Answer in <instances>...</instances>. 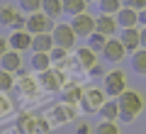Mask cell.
Returning a JSON list of instances; mask_svg holds the SVG:
<instances>
[{"label":"cell","mask_w":146,"mask_h":134,"mask_svg":"<svg viewBox=\"0 0 146 134\" xmlns=\"http://www.w3.org/2000/svg\"><path fill=\"white\" fill-rule=\"evenodd\" d=\"M117 103H119V119H124V122H134L141 115V110H144V98H141L139 90H129L127 88L117 98Z\"/></svg>","instance_id":"cell-1"},{"label":"cell","mask_w":146,"mask_h":134,"mask_svg":"<svg viewBox=\"0 0 146 134\" xmlns=\"http://www.w3.org/2000/svg\"><path fill=\"white\" fill-rule=\"evenodd\" d=\"M49 127H51V122L39 115H20L15 122V129L20 134H46Z\"/></svg>","instance_id":"cell-2"},{"label":"cell","mask_w":146,"mask_h":134,"mask_svg":"<svg viewBox=\"0 0 146 134\" xmlns=\"http://www.w3.org/2000/svg\"><path fill=\"white\" fill-rule=\"evenodd\" d=\"M51 37H54V44H56V47L68 49V51L76 47V39H78V34L73 32V27L66 25V22H56L54 29H51Z\"/></svg>","instance_id":"cell-3"},{"label":"cell","mask_w":146,"mask_h":134,"mask_svg":"<svg viewBox=\"0 0 146 134\" xmlns=\"http://www.w3.org/2000/svg\"><path fill=\"white\" fill-rule=\"evenodd\" d=\"M102 90L110 95V98L117 100V98H119V95L127 90V76H124V71L115 68V71L105 73V88H102Z\"/></svg>","instance_id":"cell-4"},{"label":"cell","mask_w":146,"mask_h":134,"mask_svg":"<svg viewBox=\"0 0 146 134\" xmlns=\"http://www.w3.org/2000/svg\"><path fill=\"white\" fill-rule=\"evenodd\" d=\"M107 103V93L102 88H85L83 100H80V107L85 112H100V107Z\"/></svg>","instance_id":"cell-5"},{"label":"cell","mask_w":146,"mask_h":134,"mask_svg":"<svg viewBox=\"0 0 146 134\" xmlns=\"http://www.w3.org/2000/svg\"><path fill=\"white\" fill-rule=\"evenodd\" d=\"M54 25H56V22H54L51 17H46L44 12H34V15H27V27L25 29L29 32V34H49V32L54 29Z\"/></svg>","instance_id":"cell-6"},{"label":"cell","mask_w":146,"mask_h":134,"mask_svg":"<svg viewBox=\"0 0 146 134\" xmlns=\"http://www.w3.org/2000/svg\"><path fill=\"white\" fill-rule=\"evenodd\" d=\"M39 85H42L44 90H49V93L63 90V85H66V76H63V71H58V68H49V71L39 73Z\"/></svg>","instance_id":"cell-7"},{"label":"cell","mask_w":146,"mask_h":134,"mask_svg":"<svg viewBox=\"0 0 146 134\" xmlns=\"http://www.w3.org/2000/svg\"><path fill=\"white\" fill-rule=\"evenodd\" d=\"M95 20L98 17L88 15V12H80V15L71 17V27L78 37H90V34H95Z\"/></svg>","instance_id":"cell-8"},{"label":"cell","mask_w":146,"mask_h":134,"mask_svg":"<svg viewBox=\"0 0 146 134\" xmlns=\"http://www.w3.org/2000/svg\"><path fill=\"white\" fill-rule=\"evenodd\" d=\"M32 39H34V34H29L27 29H15L10 37H7V44H10V49H15V51H27V49H32Z\"/></svg>","instance_id":"cell-9"},{"label":"cell","mask_w":146,"mask_h":134,"mask_svg":"<svg viewBox=\"0 0 146 134\" xmlns=\"http://www.w3.org/2000/svg\"><path fill=\"white\" fill-rule=\"evenodd\" d=\"M124 54H127L124 44H122L119 39H115V37H110L107 44H105V49H102V56L107 59V61H112V63H119L122 59H124Z\"/></svg>","instance_id":"cell-10"},{"label":"cell","mask_w":146,"mask_h":134,"mask_svg":"<svg viewBox=\"0 0 146 134\" xmlns=\"http://www.w3.org/2000/svg\"><path fill=\"white\" fill-rule=\"evenodd\" d=\"M119 41L124 44V49L127 51H139L141 49V29H136V27H129V29H122V37H119Z\"/></svg>","instance_id":"cell-11"},{"label":"cell","mask_w":146,"mask_h":134,"mask_svg":"<svg viewBox=\"0 0 146 134\" xmlns=\"http://www.w3.org/2000/svg\"><path fill=\"white\" fill-rule=\"evenodd\" d=\"M117 17L115 15H100L98 20H95V32H100V34H105L110 39V37H115L117 32Z\"/></svg>","instance_id":"cell-12"},{"label":"cell","mask_w":146,"mask_h":134,"mask_svg":"<svg viewBox=\"0 0 146 134\" xmlns=\"http://www.w3.org/2000/svg\"><path fill=\"white\" fill-rule=\"evenodd\" d=\"M76 63L80 68H85V71H90L93 66H98V54L90 47H78L76 49Z\"/></svg>","instance_id":"cell-13"},{"label":"cell","mask_w":146,"mask_h":134,"mask_svg":"<svg viewBox=\"0 0 146 134\" xmlns=\"http://www.w3.org/2000/svg\"><path fill=\"white\" fill-rule=\"evenodd\" d=\"M73 119H76V107H73V105L61 103V105H56V107L51 110V122H54V124L73 122Z\"/></svg>","instance_id":"cell-14"},{"label":"cell","mask_w":146,"mask_h":134,"mask_svg":"<svg viewBox=\"0 0 146 134\" xmlns=\"http://www.w3.org/2000/svg\"><path fill=\"white\" fill-rule=\"evenodd\" d=\"M54 47L56 44H54L51 32L49 34H34V39H32V54H51Z\"/></svg>","instance_id":"cell-15"},{"label":"cell","mask_w":146,"mask_h":134,"mask_svg":"<svg viewBox=\"0 0 146 134\" xmlns=\"http://www.w3.org/2000/svg\"><path fill=\"white\" fill-rule=\"evenodd\" d=\"M61 93H63V95H61V100H63L66 105H78L80 100H83V93H85V90L78 85V83H66Z\"/></svg>","instance_id":"cell-16"},{"label":"cell","mask_w":146,"mask_h":134,"mask_svg":"<svg viewBox=\"0 0 146 134\" xmlns=\"http://www.w3.org/2000/svg\"><path fill=\"white\" fill-rule=\"evenodd\" d=\"M115 17H117V25H119L122 29H129V27H136V22H139V10L124 5Z\"/></svg>","instance_id":"cell-17"},{"label":"cell","mask_w":146,"mask_h":134,"mask_svg":"<svg viewBox=\"0 0 146 134\" xmlns=\"http://www.w3.org/2000/svg\"><path fill=\"white\" fill-rule=\"evenodd\" d=\"M0 68H3V71H10V73H17V71L22 68V56H20V51L10 49L5 56L0 59Z\"/></svg>","instance_id":"cell-18"},{"label":"cell","mask_w":146,"mask_h":134,"mask_svg":"<svg viewBox=\"0 0 146 134\" xmlns=\"http://www.w3.org/2000/svg\"><path fill=\"white\" fill-rule=\"evenodd\" d=\"M100 117L107 119V122H117V119H119V103H117L115 98H110L107 103L100 107Z\"/></svg>","instance_id":"cell-19"},{"label":"cell","mask_w":146,"mask_h":134,"mask_svg":"<svg viewBox=\"0 0 146 134\" xmlns=\"http://www.w3.org/2000/svg\"><path fill=\"white\" fill-rule=\"evenodd\" d=\"M51 63H54V61H51V54H32L29 66H32V71L44 73V71H49V68H54Z\"/></svg>","instance_id":"cell-20"},{"label":"cell","mask_w":146,"mask_h":134,"mask_svg":"<svg viewBox=\"0 0 146 134\" xmlns=\"http://www.w3.org/2000/svg\"><path fill=\"white\" fill-rule=\"evenodd\" d=\"M20 15H22V12L17 10L15 5H0V25H3V27H12Z\"/></svg>","instance_id":"cell-21"},{"label":"cell","mask_w":146,"mask_h":134,"mask_svg":"<svg viewBox=\"0 0 146 134\" xmlns=\"http://www.w3.org/2000/svg\"><path fill=\"white\" fill-rule=\"evenodd\" d=\"M42 12L46 17H51V20L61 17L63 15V0H44L42 3Z\"/></svg>","instance_id":"cell-22"},{"label":"cell","mask_w":146,"mask_h":134,"mask_svg":"<svg viewBox=\"0 0 146 134\" xmlns=\"http://www.w3.org/2000/svg\"><path fill=\"white\" fill-rule=\"evenodd\" d=\"M100 15H117L124 7V0H98Z\"/></svg>","instance_id":"cell-23"},{"label":"cell","mask_w":146,"mask_h":134,"mask_svg":"<svg viewBox=\"0 0 146 134\" xmlns=\"http://www.w3.org/2000/svg\"><path fill=\"white\" fill-rule=\"evenodd\" d=\"M85 7H88V0H63V12L71 17L85 12Z\"/></svg>","instance_id":"cell-24"},{"label":"cell","mask_w":146,"mask_h":134,"mask_svg":"<svg viewBox=\"0 0 146 134\" xmlns=\"http://www.w3.org/2000/svg\"><path fill=\"white\" fill-rule=\"evenodd\" d=\"M131 68H134V73H139V76H146V49L134 51V56H131Z\"/></svg>","instance_id":"cell-25"},{"label":"cell","mask_w":146,"mask_h":134,"mask_svg":"<svg viewBox=\"0 0 146 134\" xmlns=\"http://www.w3.org/2000/svg\"><path fill=\"white\" fill-rule=\"evenodd\" d=\"M17 88H20L22 95H34L36 93V81L32 76H22L20 81H17Z\"/></svg>","instance_id":"cell-26"},{"label":"cell","mask_w":146,"mask_h":134,"mask_svg":"<svg viewBox=\"0 0 146 134\" xmlns=\"http://www.w3.org/2000/svg\"><path fill=\"white\" fill-rule=\"evenodd\" d=\"M105 44H107V37H105V34H100V32H95V34H90V37H88V47L93 49L95 54H102Z\"/></svg>","instance_id":"cell-27"},{"label":"cell","mask_w":146,"mask_h":134,"mask_svg":"<svg viewBox=\"0 0 146 134\" xmlns=\"http://www.w3.org/2000/svg\"><path fill=\"white\" fill-rule=\"evenodd\" d=\"M20 3V10L27 15H34V12H42V3L44 0H17Z\"/></svg>","instance_id":"cell-28"},{"label":"cell","mask_w":146,"mask_h":134,"mask_svg":"<svg viewBox=\"0 0 146 134\" xmlns=\"http://www.w3.org/2000/svg\"><path fill=\"white\" fill-rule=\"evenodd\" d=\"M12 88H15V76L10 71H3L0 68V93H7Z\"/></svg>","instance_id":"cell-29"},{"label":"cell","mask_w":146,"mask_h":134,"mask_svg":"<svg viewBox=\"0 0 146 134\" xmlns=\"http://www.w3.org/2000/svg\"><path fill=\"white\" fill-rule=\"evenodd\" d=\"M95 134H119V127H117V122H107V119H102V122L95 127Z\"/></svg>","instance_id":"cell-30"},{"label":"cell","mask_w":146,"mask_h":134,"mask_svg":"<svg viewBox=\"0 0 146 134\" xmlns=\"http://www.w3.org/2000/svg\"><path fill=\"white\" fill-rule=\"evenodd\" d=\"M68 59V49H61V47H54L51 49V61L54 63H63Z\"/></svg>","instance_id":"cell-31"},{"label":"cell","mask_w":146,"mask_h":134,"mask_svg":"<svg viewBox=\"0 0 146 134\" xmlns=\"http://www.w3.org/2000/svg\"><path fill=\"white\" fill-rule=\"evenodd\" d=\"M10 112H12V103H10V98L0 93V117H5V115H10Z\"/></svg>","instance_id":"cell-32"},{"label":"cell","mask_w":146,"mask_h":134,"mask_svg":"<svg viewBox=\"0 0 146 134\" xmlns=\"http://www.w3.org/2000/svg\"><path fill=\"white\" fill-rule=\"evenodd\" d=\"M124 5L127 7H134V10H146V0H124Z\"/></svg>","instance_id":"cell-33"},{"label":"cell","mask_w":146,"mask_h":134,"mask_svg":"<svg viewBox=\"0 0 146 134\" xmlns=\"http://www.w3.org/2000/svg\"><path fill=\"white\" fill-rule=\"evenodd\" d=\"M93 132V127H90L88 122H78V127H76V134H90Z\"/></svg>","instance_id":"cell-34"},{"label":"cell","mask_w":146,"mask_h":134,"mask_svg":"<svg viewBox=\"0 0 146 134\" xmlns=\"http://www.w3.org/2000/svg\"><path fill=\"white\" fill-rule=\"evenodd\" d=\"M7 51H10V44H7V39H5V37H0V59L5 56Z\"/></svg>","instance_id":"cell-35"},{"label":"cell","mask_w":146,"mask_h":134,"mask_svg":"<svg viewBox=\"0 0 146 134\" xmlns=\"http://www.w3.org/2000/svg\"><path fill=\"white\" fill-rule=\"evenodd\" d=\"M90 76H100V73H102V66H100V63H98V66H93V68H90Z\"/></svg>","instance_id":"cell-36"},{"label":"cell","mask_w":146,"mask_h":134,"mask_svg":"<svg viewBox=\"0 0 146 134\" xmlns=\"http://www.w3.org/2000/svg\"><path fill=\"white\" fill-rule=\"evenodd\" d=\"M141 49H146V27L141 29Z\"/></svg>","instance_id":"cell-37"},{"label":"cell","mask_w":146,"mask_h":134,"mask_svg":"<svg viewBox=\"0 0 146 134\" xmlns=\"http://www.w3.org/2000/svg\"><path fill=\"white\" fill-rule=\"evenodd\" d=\"M139 22L146 27V10H141V12H139Z\"/></svg>","instance_id":"cell-38"}]
</instances>
